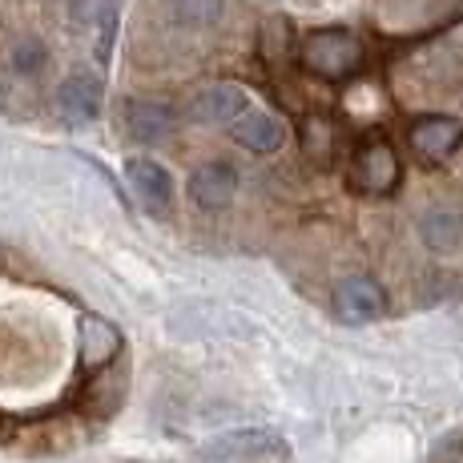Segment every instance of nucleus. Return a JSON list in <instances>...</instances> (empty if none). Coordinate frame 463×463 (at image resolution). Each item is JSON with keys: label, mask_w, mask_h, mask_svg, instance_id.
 Returning <instances> with one entry per match:
<instances>
[{"label": "nucleus", "mask_w": 463, "mask_h": 463, "mask_svg": "<svg viewBox=\"0 0 463 463\" xmlns=\"http://www.w3.org/2000/svg\"><path fill=\"white\" fill-rule=\"evenodd\" d=\"M298 61L318 81H351L367 65V49L351 29H315L302 41Z\"/></svg>", "instance_id": "obj_1"}, {"label": "nucleus", "mask_w": 463, "mask_h": 463, "mask_svg": "<svg viewBox=\"0 0 463 463\" xmlns=\"http://www.w3.org/2000/svg\"><path fill=\"white\" fill-rule=\"evenodd\" d=\"M403 182V162H399L395 146H391L383 133H371V137L359 141L351 157V185L367 198H387V194L399 190Z\"/></svg>", "instance_id": "obj_2"}, {"label": "nucleus", "mask_w": 463, "mask_h": 463, "mask_svg": "<svg viewBox=\"0 0 463 463\" xmlns=\"http://www.w3.org/2000/svg\"><path fill=\"white\" fill-rule=\"evenodd\" d=\"M274 456H287V443H282L279 431H266V427L226 431L198 451L202 463H258V459H274Z\"/></svg>", "instance_id": "obj_3"}, {"label": "nucleus", "mask_w": 463, "mask_h": 463, "mask_svg": "<svg viewBox=\"0 0 463 463\" xmlns=\"http://www.w3.org/2000/svg\"><path fill=\"white\" fill-rule=\"evenodd\" d=\"M407 141H411V149H415L420 162L443 165L463 146V118H448V113H427V118H415L411 129H407Z\"/></svg>", "instance_id": "obj_4"}, {"label": "nucleus", "mask_w": 463, "mask_h": 463, "mask_svg": "<svg viewBox=\"0 0 463 463\" xmlns=\"http://www.w3.org/2000/svg\"><path fill=\"white\" fill-rule=\"evenodd\" d=\"M331 302H335V315L351 326H367V323H375V318L387 315V290H383L375 279H367V274L343 279L335 287Z\"/></svg>", "instance_id": "obj_5"}, {"label": "nucleus", "mask_w": 463, "mask_h": 463, "mask_svg": "<svg viewBox=\"0 0 463 463\" xmlns=\"http://www.w3.org/2000/svg\"><path fill=\"white\" fill-rule=\"evenodd\" d=\"M246 109H250V97L238 85L218 81V85H206L190 101V121H198V126H234Z\"/></svg>", "instance_id": "obj_6"}, {"label": "nucleus", "mask_w": 463, "mask_h": 463, "mask_svg": "<svg viewBox=\"0 0 463 463\" xmlns=\"http://www.w3.org/2000/svg\"><path fill=\"white\" fill-rule=\"evenodd\" d=\"M101 105H105V85L101 77L93 73H69L57 89V109L65 121L73 126H85V121L101 118Z\"/></svg>", "instance_id": "obj_7"}, {"label": "nucleus", "mask_w": 463, "mask_h": 463, "mask_svg": "<svg viewBox=\"0 0 463 463\" xmlns=\"http://www.w3.org/2000/svg\"><path fill=\"white\" fill-rule=\"evenodd\" d=\"M420 238L427 250H435V254L463 250V206H456V202L427 206L420 213Z\"/></svg>", "instance_id": "obj_8"}, {"label": "nucleus", "mask_w": 463, "mask_h": 463, "mask_svg": "<svg viewBox=\"0 0 463 463\" xmlns=\"http://www.w3.org/2000/svg\"><path fill=\"white\" fill-rule=\"evenodd\" d=\"M126 177H129L133 194L141 198V206L154 213H169V206H174V177H169V169L162 162H154V157H133L126 165Z\"/></svg>", "instance_id": "obj_9"}, {"label": "nucleus", "mask_w": 463, "mask_h": 463, "mask_svg": "<svg viewBox=\"0 0 463 463\" xmlns=\"http://www.w3.org/2000/svg\"><path fill=\"white\" fill-rule=\"evenodd\" d=\"M121 354V331L101 315H81V371H105Z\"/></svg>", "instance_id": "obj_10"}, {"label": "nucleus", "mask_w": 463, "mask_h": 463, "mask_svg": "<svg viewBox=\"0 0 463 463\" xmlns=\"http://www.w3.org/2000/svg\"><path fill=\"white\" fill-rule=\"evenodd\" d=\"M238 194V174L226 162H206L190 174V198L202 210H226Z\"/></svg>", "instance_id": "obj_11"}, {"label": "nucleus", "mask_w": 463, "mask_h": 463, "mask_svg": "<svg viewBox=\"0 0 463 463\" xmlns=\"http://www.w3.org/2000/svg\"><path fill=\"white\" fill-rule=\"evenodd\" d=\"M126 129H129L133 141H141V146H162V141L174 137L177 113L162 101H129L126 105Z\"/></svg>", "instance_id": "obj_12"}, {"label": "nucleus", "mask_w": 463, "mask_h": 463, "mask_svg": "<svg viewBox=\"0 0 463 463\" xmlns=\"http://www.w3.org/2000/svg\"><path fill=\"white\" fill-rule=\"evenodd\" d=\"M234 133V141L242 149H250V154H274V149L287 141V126H282L274 113H262V109H246L242 118L230 126Z\"/></svg>", "instance_id": "obj_13"}, {"label": "nucleus", "mask_w": 463, "mask_h": 463, "mask_svg": "<svg viewBox=\"0 0 463 463\" xmlns=\"http://www.w3.org/2000/svg\"><path fill=\"white\" fill-rule=\"evenodd\" d=\"M302 149H307V157H310V162H318V165H331L335 162L338 129L331 126V118L310 113V118L302 121Z\"/></svg>", "instance_id": "obj_14"}, {"label": "nucleus", "mask_w": 463, "mask_h": 463, "mask_svg": "<svg viewBox=\"0 0 463 463\" xmlns=\"http://www.w3.org/2000/svg\"><path fill=\"white\" fill-rule=\"evenodd\" d=\"M169 16L177 24H194V29H210V24L222 21L226 13V0H165Z\"/></svg>", "instance_id": "obj_15"}, {"label": "nucleus", "mask_w": 463, "mask_h": 463, "mask_svg": "<svg viewBox=\"0 0 463 463\" xmlns=\"http://www.w3.org/2000/svg\"><path fill=\"white\" fill-rule=\"evenodd\" d=\"M44 61H49V49H44V41L24 37V41L13 44V69H16V73H24V77L41 73Z\"/></svg>", "instance_id": "obj_16"}]
</instances>
